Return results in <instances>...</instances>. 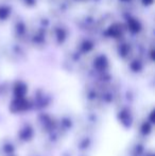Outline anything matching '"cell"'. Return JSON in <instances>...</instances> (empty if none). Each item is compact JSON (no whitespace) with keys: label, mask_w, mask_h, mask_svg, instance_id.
<instances>
[{"label":"cell","mask_w":155,"mask_h":156,"mask_svg":"<svg viewBox=\"0 0 155 156\" xmlns=\"http://www.w3.org/2000/svg\"><path fill=\"white\" fill-rule=\"evenodd\" d=\"M9 10L4 8H0V18H4V17L8 16Z\"/></svg>","instance_id":"cell-1"}]
</instances>
